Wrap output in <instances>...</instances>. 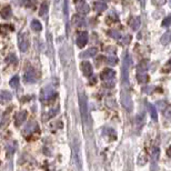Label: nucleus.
I'll return each instance as SVG.
<instances>
[{"label":"nucleus","instance_id":"nucleus-2","mask_svg":"<svg viewBox=\"0 0 171 171\" xmlns=\"http://www.w3.org/2000/svg\"><path fill=\"white\" fill-rule=\"evenodd\" d=\"M24 119H26V113L24 112V113H21L19 117H17V122H16V123H17V125H20Z\"/></svg>","mask_w":171,"mask_h":171},{"label":"nucleus","instance_id":"nucleus-3","mask_svg":"<svg viewBox=\"0 0 171 171\" xmlns=\"http://www.w3.org/2000/svg\"><path fill=\"white\" fill-rule=\"evenodd\" d=\"M167 153H168V156H169V157H171V147L169 148L168 150H167Z\"/></svg>","mask_w":171,"mask_h":171},{"label":"nucleus","instance_id":"nucleus-1","mask_svg":"<svg viewBox=\"0 0 171 171\" xmlns=\"http://www.w3.org/2000/svg\"><path fill=\"white\" fill-rule=\"evenodd\" d=\"M151 156H152V159L155 160V161H157L159 158V156H160V150H159L158 147H155L152 149V151H151Z\"/></svg>","mask_w":171,"mask_h":171}]
</instances>
